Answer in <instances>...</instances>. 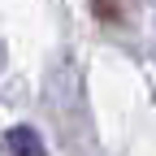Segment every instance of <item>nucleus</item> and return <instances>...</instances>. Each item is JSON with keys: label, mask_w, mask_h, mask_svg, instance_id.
Returning a JSON list of instances; mask_svg holds the SVG:
<instances>
[{"label": "nucleus", "mask_w": 156, "mask_h": 156, "mask_svg": "<svg viewBox=\"0 0 156 156\" xmlns=\"http://www.w3.org/2000/svg\"><path fill=\"white\" fill-rule=\"evenodd\" d=\"M95 13H100V22H117L122 17V9H117V0H91Z\"/></svg>", "instance_id": "nucleus-1"}]
</instances>
